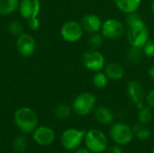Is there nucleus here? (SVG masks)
Returning <instances> with one entry per match:
<instances>
[{
  "label": "nucleus",
  "mask_w": 154,
  "mask_h": 153,
  "mask_svg": "<svg viewBox=\"0 0 154 153\" xmlns=\"http://www.w3.org/2000/svg\"><path fill=\"white\" fill-rule=\"evenodd\" d=\"M125 22L128 26L127 39L132 47L143 49L149 41V30L143 19L136 12L127 14Z\"/></svg>",
  "instance_id": "obj_1"
},
{
  "label": "nucleus",
  "mask_w": 154,
  "mask_h": 153,
  "mask_svg": "<svg viewBox=\"0 0 154 153\" xmlns=\"http://www.w3.org/2000/svg\"><path fill=\"white\" fill-rule=\"evenodd\" d=\"M14 122L23 133H31L38 124V117L33 110L29 107H21L14 114Z\"/></svg>",
  "instance_id": "obj_2"
},
{
  "label": "nucleus",
  "mask_w": 154,
  "mask_h": 153,
  "mask_svg": "<svg viewBox=\"0 0 154 153\" xmlns=\"http://www.w3.org/2000/svg\"><path fill=\"white\" fill-rule=\"evenodd\" d=\"M97 98L94 94L90 92H83L78 95L73 103L72 109L79 115H89L96 106Z\"/></svg>",
  "instance_id": "obj_3"
},
{
  "label": "nucleus",
  "mask_w": 154,
  "mask_h": 153,
  "mask_svg": "<svg viewBox=\"0 0 154 153\" xmlns=\"http://www.w3.org/2000/svg\"><path fill=\"white\" fill-rule=\"evenodd\" d=\"M85 142L88 150L93 153H102L107 148V138L103 132L92 129L86 133Z\"/></svg>",
  "instance_id": "obj_4"
},
{
  "label": "nucleus",
  "mask_w": 154,
  "mask_h": 153,
  "mask_svg": "<svg viewBox=\"0 0 154 153\" xmlns=\"http://www.w3.org/2000/svg\"><path fill=\"white\" fill-rule=\"evenodd\" d=\"M101 34L108 40H118L122 38L125 32V27L123 22L116 18L106 20L101 28Z\"/></svg>",
  "instance_id": "obj_5"
},
{
  "label": "nucleus",
  "mask_w": 154,
  "mask_h": 153,
  "mask_svg": "<svg viewBox=\"0 0 154 153\" xmlns=\"http://www.w3.org/2000/svg\"><path fill=\"white\" fill-rule=\"evenodd\" d=\"M82 63L87 69L93 72H97L101 71L105 68L106 60L100 51L91 49L83 53Z\"/></svg>",
  "instance_id": "obj_6"
},
{
  "label": "nucleus",
  "mask_w": 154,
  "mask_h": 153,
  "mask_svg": "<svg viewBox=\"0 0 154 153\" xmlns=\"http://www.w3.org/2000/svg\"><path fill=\"white\" fill-rule=\"evenodd\" d=\"M84 30L80 23L75 20H69L62 25L60 29L61 37L68 42H76L83 36Z\"/></svg>",
  "instance_id": "obj_7"
},
{
  "label": "nucleus",
  "mask_w": 154,
  "mask_h": 153,
  "mask_svg": "<svg viewBox=\"0 0 154 153\" xmlns=\"http://www.w3.org/2000/svg\"><path fill=\"white\" fill-rule=\"evenodd\" d=\"M111 138L120 145H125L132 142L134 137L133 130L125 124L117 123L110 130Z\"/></svg>",
  "instance_id": "obj_8"
},
{
  "label": "nucleus",
  "mask_w": 154,
  "mask_h": 153,
  "mask_svg": "<svg viewBox=\"0 0 154 153\" xmlns=\"http://www.w3.org/2000/svg\"><path fill=\"white\" fill-rule=\"evenodd\" d=\"M126 91L131 102L140 109L144 106V102L146 99L145 92L143 85L137 80H131L127 84Z\"/></svg>",
  "instance_id": "obj_9"
},
{
  "label": "nucleus",
  "mask_w": 154,
  "mask_h": 153,
  "mask_svg": "<svg viewBox=\"0 0 154 153\" xmlns=\"http://www.w3.org/2000/svg\"><path fill=\"white\" fill-rule=\"evenodd\" d=\"M85 131L73 128L67 129L61 135V143L65 149L74 150L80 145L83 138L85 137Z\"/></svg>",
  "instance_id": "obj_10"
},
{
  "label": "nucleus",
  "mask_w": 154,
  "mask_h": 153,
  "mask_svg": "<svg viewBox=\"0 0 154 153\" xmlns=\"http://www.w3.org/2000/svg\"><path fill=\"white\" fill-rule=\"evenodd\" d=\"M16 48L18 52L23 57L32 56L36 50V43L34 39L26 33L18 36L16 41Z\"/></svg>",
  "instance_id": "obj_11"
},
{
  "label": "nucleus",
  "mask_w": 154,
  "mask_h": 153,
  "mask_svg": "<svg viewBox=\"0 0 154 153\" xmlns=\"http://www.w3.org/2000/svg\"><path fill=\"white\" fill-rule=\"evenodd\" d=\"M33 140L40 145H51L55 140L54 131L47 126H41L35 129L33 133Z\"/></svg>",
  "instance_id": "obj_12"
},
{
  "label": "nucleus",
  "mask_w": 154,
  "mask_h": 153,
  "mask_svg": "<svg viewBox=\"0 0 154 153\" xmlns=\"http://www.w3.org/2000/svg\"><path fill=\"white\" fill-rule=\"evenodd\" d=\"M21 15L25 19L37 17L41 10L40 0H22L19 5Z\"/></svg>",
  "instance_id": "obj_13"
},
{
  "label": "nucleus",
  "mask_w": 154,
  "mask_h": 153,
  "mask_svg": "<svg viewBox=\"0 0 154 153\" xmlns=\"http://www.w3.org/2000/svg\"><path fill=\"white\" fill-rule=\"evenodd\" d=\"M82 28L85 32L88 33H96L99 32L102 28L103 22L100 17L95 14H88L82 17L80 22Z\"/></svg>",
  "instance_id": "obj_14"
},
{
  "label": "nucleus",
  "mask_w": 154,
  "mask_h": 153,
  "mask_svg": "<svg viewBox=\"0 0 154 153\" xmlns=\"http://www.w3.org/2000/svg\"><path fill=\"white\" fill-rule=\"evenodd\" d=\"M105 73L108 79L120 80L125 76V68L118 62H110L105 66Z\"/></svg>",
  "instance_id": "obj_15"
},
{
  "label": "nucleus",
  "mask_w": 154,
  "mask_h": 153,
  "mask_svg": "<svg viewBox=\"0 0 154 153\" xmlns=\"http://www.w3.org/2000/svg\"><path fill=\"white\" fill-rule=\"evenodd\" d=\"M116 6L125 14L137 12L142 0H114Z\"/></svg>",
  "instance_id": "obj_16"
},
{
  "label": "nucleus",
  "mask_w": 154,
  "mask_h": 153,
  "mask_svg": "<svg viewBox=\"0 0 154 153\" xmlns=\"http://www.w3.org/2000/svg\"><path fill=\"white\" fill-rule=\"evenodd\" d=\"M95 117L98 123L102 124H108L113 122L114 114L108 107L99 106L95 111Z\"/></svg>",
  "instance_id": "obj_17"
},
{
  "label": "nucleus",
  "mask_w": 154,
  "mask_h": 153,
  "mask_svg": "<svg viewBox=\"0 0 154 153\" xmlns=\"http://www.w3.org/2000/svg\"><path fill=\"white\" fill-rule=\"evenodd\" d=\"M19 0H0V14H12L19 7Z\"/></svg>",
  "instance_id": "obj_18"
},
{
  "label": "nucleus",
  "mask_w": 154,
  "mask_h": 153,
  "mask_svg": "<svg viewBox=\"0 0 154 153\" xmlns=\"http://www.w3.org/2000/svg\"><path fill=\"white\" fill-rule=\"evenodd\" d=\"M153 118V111L150 106H143L139 109L138 121L143 124H147L152 122Z\"/></svg>",
  "instance_id": "obj_19"
},
{
  "label": "nucleus",
  "mask_w": 154,
  "mask_h": 153,
  "mask_svg": "<svg viewBox=\"0 0 154 153\" xmlns=\"http://www.w3.org/2000/svg\"><path fill=\"white\" fill-rule=\"evenodd\" d=\"M108 78L106 77L105 72L97 71L95 72L93 76V85L97 89H104L107 86Z\"/></svg>",
  "instance_id": "obj_20"
},
{
  "label": "nucleus",
  "mask_w": 154,
  "mask_h": 153,
  "mask_svg": "<svg viewBox=\"0 0 154 153\" xmlns=\"http://www.w3.org/2000/svg\"><path fill=\"white\" fill-rule=\"evenodd\" d=\"M133 133L140 140H146L151 135L150 130L145 126V124H143L141 123H139L134 126Z\"/></svg>",
  "instance_id": "obj_21"
},
{
  "label": "nucleus",
  "mask_w": 154,
  "mask_h": 153,
  "mask_svg": "<svg viewBox=\"0 0 154 153\" xmlns=\"http://www.w3.org/2000/svg\"><path fill=\"white\" fill-rule=\"evenodd\" d=\"M103 41H104V37L99 32L91 33V35L89 36L88 40V45L91 47V49H94V50H97L98 48H100L103 43Z\"/></svg>",
  "instance_id": "obj_22"
},
{
  "label": "nucleus",
  "mask_w": 154,
  "mask_h": 153,
  "mask_svg": "<svg viewBox=\"0 0 154 153\" xmlns=\"http://www.w3.org/2000/svg\"><path fill=\"white\" fill-rule=\"evenodd\" d=\"M71 113V108L67 105H60L55 109V115L58 119H65L69 116Z\"/></svg>",
  "instance_id": "obj_23"
},
{
  "label": "nucleus",
  "mask_w": 154,
  "mask_h": 153,
  "mask_svg": "<svg viewBox=\"0 0 154 153\" xmlns=\"http://www.w3.org/2000/svg\"><path fill=\"white\" fill-rule=\"evenodd\" d=\"M9 32L14 36H20L23 32V26L18 21H13L8 25Z\"/></svg>",
  "instance_id": "obj_24"
},
{
  "label": "nucleus",
  "mask_w": 154,
  "mask_h": 153,
  "mask_svg": "<svg viewBox=\"0 0 154 153\" xmlns=\"http://www.w3.org/2000/svg\"><path fill=\"white\" fill-rule=\"evenodd\" d=\"M143 53V52L141 51V49L132 47L131 50H129V53H128V59L132 63H137L142 60Z\"/></svg>",
  "instance_id": "obj_25"
},
{
  "label": "nucleus",
  "mask_w": 154,
  "mask_h": 153,
  "mask_svg": "<svg viewBox=\"0 0 154 153\" xmlns=\"http://www.w3.org/2000/svg\"><path fill=\"white\" fill-rule=\"evenodd\" d=\"M14 150L17 152H23L25 151L27 147V140L23 136H19L17 137L13 144Z\"/></svg>",
  "instance_id": "obj_26"
},
{
  "label": "nucleus",
  "mask_w": 154,
  "mask_h": 153,
  "mask_svg": "<svg viewBox=\"0 0 154 153\" xmlns=\"http://www.w3.org/2000/svg\"><path fill=\"white\" fill-rule=\"evenodd\" d=\"M143 52L149 58H154V39L149 40L143 47Z\"/></svg>",
  "instance_id": "obj_27"
},
{
  "label": "nucleus",
  "mask_w": 154,
  "mask_h": 153,
  "mask_svg": "<svg viewBox=\"0 0 154 153\" xmlns=\"http://www.w3.org/2000/svg\"><path fill=\"white\" fill-rule=\"evenodd\" d=\"M28 25H29V28L31 30L37 31L41 27V23L37 17H32V18L28 19Z\"/></svg>",
  "instance_id": "obj_28"
},
{
  "label": "nucleus",
  "mask_w": 154,
  "mask_h": 153,
  "mask_svg": "<svg viewBox=\"0 0 154 153\" xmlns=\"http://www.w3.org/2000/svg\"><path fill=\"white\" fill-rule=\"evenodd\" d=\"M146 103L148 106H150L152 108H154V89L151 90L148 95L146 96V99H145Z\"/></svg>",
  "instance_id": "obj_29"
},
{
  "label": "nucleus",
  "mask_w": 154,
  "mask_h": 153,
  "mask_svg": "<svg viewBox=\"0 0 154 153\" xmlns=\"http://www.w3.org/2000/svg\"><path fill=\"white\" fill-rule=\"evenodd\" d=\"M108 153H124L122 149L119 146H113L109 149Z\"/></svg>",
  "instance_id": "obj_30"
},
{
  "label": "nucleus",
  "mask_w": 154,
  "mask_h": 153,
  "mask_svg": "<svg viewBox=\"0 0 154 153\" xmlns=\"http://www.w3.org/2000/svg\"><path fill=\"white\" fill-rule=\"evenodd\" d=\"M148 74H149V77L152 79L154 81V64L151 66V68L149 69L148 70Z\"/></svg>",
  "instance_id": "obj_31"
},
{
  "label": "nucleus",
  "mask_w": 154,
  "mask_h": 153,
  "mask_svg": "<svg viewBox=\"0 0 154 153\" xmlns=\"http://www.w3.org/2000/svg\"><path fill=\"white\" fill-rule=\"evenodd\" d=\"M74 153H92L89 150H86V149H79L78 151H76Z\"/></svg>",
  "instance_id": "obj_32"
},
{
  "label": "nucleus",
  "mask_w": 154,
  "mask_h": 153,
  "mask_svg": "<svg viewBox=\"0 0 154 153\" xmlns=\"http://www.w3.org/2000/svg\"><path fill=\"white\" fill-rule=\"evenodd\" d=\"M151 8H152V14H153L154 15V0H152V6H151Z\"/></svg>",
  "instance_id": "obj_33"
},
{
  "label": "nucleus",
  "mask_w": 154,
  "mask_h": 153,
  "mask_svg": "<svg viewBox=\"0 0 154 153\" xmlns=\"http://www.w3.org/2000/svg\"><path fill=\"white\" fill-rule=\"evenodd\" d=\"M152 153H154V147H153V149H152Z\"/></svg>",
  "instance_id": "obj_34"
}]
</instances>
